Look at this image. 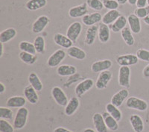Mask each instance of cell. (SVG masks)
<instances>
[{
    "label": "cell",
    "instance_id": "cell-1",
    "mask_svg": "<svg viewBox=\"0 0 149 132\" xmlns=\"http://www.w3.org/2000/svg\"><path fill=\"white\" fill-rule=\"evenodd\" d=\"M29 117V110L22 107L17 110L14 119V127L15 129L20 130L26 125Z\"/></svg>",
    "mask_w": 149,
    "mask_h": 132
},
{
    "label": "cell",
    "instance_id": "cell-2",
    "mask_svg": "<svg viewBox=\"0 0 149 132\" xmlns=\"http://www.w3.org/2000/svg\"><path fill=\"white\" fill-rule=\"evenodd\" d=\"M125 105L127 108L139 110V111H146L148 108V105L145 100L135 96L127 98Z\"/></svg>",
    "mask_w": 149,
    "mask_h": 132
},
{
    "label": "cell",
    "instance_id": "cell-3",
    "mask_svg": "<svg viewBox=\"0 0 149 132\" xmlns=\"http://www.w3.org/2000/svg\"><path fill=\"white\" fill-rule=\"evenodd\" d=\"M130 73L131 70L129 66H120L118 75V82L119 86L128 89L130 87Z\"/></svg>",
    "mask_w": 149,
    "mask_h": 132
},
{
    "label": "cell",
    "instance_id": "cell-4",
    "mask_svg": "<svg viewBox=\"0 0 149 132\" xmlns=\"http://www.w3.org/2000/svg\"><path fill=\"white\" fill-rule=\"evenodd\" d=\"M66 52L63 49H58L53 52L47 60V65L51 68L59 66L61 63L66 58Z\"/></svg>",
    "mask_w": 149,
    "mask_h": 132
},
{
    "label": "cell",
    "instance_id": "cell-5",
    "mask_svg": "<svg viewBox=\"0 0 149 132\" xmlns=\"http://www.w3.org/2000/svg\"><path fill=\"white\" fill-rule=\"evenodd\" d=\"M52 96L53 99L55 101V102L58 104V105L62 107H65L67 105L69 100H68V97L66 96V93H64L62 88L60 87L55 86L52 89Z\"/></svg>",
    "mask_w": 149,
    "mask_h": 132
},
{
    "label": "cell",
    "instance_id": "cell-6",
    "mask_svg": "<svg viewBox=\"0 0 149 132\" xmlns=\"http://www.w3.org/2000/svg\"><path fill=\"white\" fill-rule=\"evenodd\" d=\"M82 24L80 22H74L70 24L66 30V36H67L73 43L78 41V37L81 34Z\"/></svg>",
    "mask_w": 149,
    "mask_h": 132
},
{
    "label": "cell",
    "instance_id": "cell-7",
    "mask_svg": "<svg viewBox=\"0 0 149 132\" xmlns=\"http://www.w3.org/2000/svg\"><path fill=\"white\" fill-rule=\"evenodd\" d=\"M94 86V81L92 78H86L78 83L74 88V93L77 97H82L86 92Z\"/></svg>",
    "mask_w": 149,
    "mask_h": 132
},
{
    "label": "cell",
    "instance_id": "cell-8",
    "mask_svg": "<svg viewBox=\"0 0 149 132\" xmlns=\"http://www.w3.org/2000/svg\"><path fill=\"white\" fill-rule=\"evenodd\" d=\"M112 76H113V75L110 70L104 71L99 73L98 78L95 81V87L98 90H104L105 88H107L110 81H111Z\"/></svg>",
    "mask_w": 149,
    "mask_h": 132
},
{
    "label": "cell",
    "instance_id": "cell-9",
    "mask_svg": "<svg viewBox=\"0 0 149 132\" xmlns=\"http://www.w3.org/2000/svg\"><path fill=\"white\" fill-rule=\"evenodd\" d=\"M139 62L136 54H127L117 57L116 63L121 66H130L136 65Z\"/></svg>",
    "mask_w": 149,
    "mask_h": 132
},
{
    "label": "cell",
    "instance_id": "cell-10",
    "mask_svg": "<svg viewBox=\"0 0 149 132\" xmlns=\"http://www.w3.org/2000/svg\"><path fill=\"white\" fill-rule=\"evenodd\" d=\"M49 22H50V20H49V18L47 16L42 15L39 17L32 24V28H31L32 32L34 34L41 33L49 25Z\"/></svg>",
    "mask_w": 149,
    "mask_h": 132
},
{
    "label": "cell",
    "instance_id": "cell-11",
    "mask_svg": "<svg viewBox=\"0 0 149 132\" xmlns=\"http://www.w3.org/2000/svg\"><path fill=\"white\" fill-rule=\"evenodd\" d=\"M113 63L110 59H104L97 61L93 63L91 65V71L93 73H102L104 71H107L111 68Z\"/></svg>",
    "mask_w": 149,
    "mask_h": 132
},
{
    "label": "cell",
    "instance_id": "cell-12",
    "mask_svg": "<svg viewBox=\"0 0 149 132\" xmlns=\"http://www.w3.org/2000/svg\"><path fill=\"white\" fill-rule=\"evenodd\" d=\"M129 96V91L127 88H123L122 90H120L119 91H118L117 93H116L111 98V102L113 105H114L115 106L121 107L122 105V104L124 103V102L125 101V99H127Z\"/></svg>",
    "mask_w": 149,
    "mask_h": 132
},
{
    "label": "cell",
    "instance_id": "cell-13",
    "mask_svg": "<svg viewBox=\"0 0 149 132\" xmlns=\"http://www.w3.org/2000/svg\"><path fill=\"white\" fill-rule=\"evenodd\" d=\"M88 13V5H86V2L81 4V5L74 6L71 8L69 10V16L71 18H79L83 17Z\"/></svg>",
    "mask_w": 149,
    "mask_h": 132
},
{
    "label": "cell",
    "instance_id": "cell-14",
    "mask_svg": "<svg viewBox=\"0 0 149 132\" xmlns=\"http://www.w3.org/2000/svg\"><path fill=\"white\" fill-rule=\"evenodd\" d=\"M82 22L86 26H93L96 25L102 20V14L98 12H94L92 14H87L84 16L81 19Z\"/></svg>",
    "mask_w": 149,
    "mask_h": 132
},
{
    "label": "cell",
    "instance_id": "cell-15",
    "mask_svg": "<svg viewBox=\"0 0 149 132\" xmlns=\"http://www.w3.org/2000/svg\"><path fill=\"white\" fill-rule=\"evenodd\" d=\"M53 41L56 45L61 46L63 49H69L72 47L74 43L67 36H65L60 33H56L54 34Z\"/></svg>",
    "mask_w": 149,
    "mask_h": 132
},
{
    "label": "cell",
    "instance_id": "cell-16",
    "mask_svg": "<svg viewBox=\"0 0 149 132\" xmlns=\"http://www.w3.org/2000/svg\"><path fill=\"white\" fill-rule=\"evenodd\" d=\"M93 122L97 132H108L104 117L100 113H95L93 116Z\"/></svg>",
    "mask_w": 149,
    "mask_h": 132
},
{
    "label": "cell",
    "instance_id": "cell-17",
    "mask_svg": "<svg viewBox=\"0 0 149 132\" xmlns=\"http://www.w3.org/2000/svg\"><path fill=\"white\" fill-rule=\"evenodd\" d=\"M127 23L129 25V28L134 34H137L140 33V31H142L140 19L136 17L134 14H129L127 17Z\"/></svg>",
    "mask_w": 149,
    "mask_h": 132
},
{
    "label": "cell",
    "instance_id": "cell-18",
    "mask_svg": "<svg viewBox=\"0 0 149 132\" xmlns=\"http://www.w3.org/2000/svg\"><path fill=\"white\" fill-rule=\"evenodd\" d=\"M37 90L31 85H28L24 88V97L28 102L31 105H36L39 101V96L37 94Z\"/></svg>",
    "mask_w": 149,
    "mask_h": 132
},
{
    "label": "cell",
    "instance_id": "cell-19",
    "mask_svg": "<svg viewBox=\"0 0 149 132\" xmlns=\"http://www.w3.org/2000/svg\"><path fill=\"white\" fill-rule=\"evenodd\" d=\"M26 98L21 96H14L8 98L6 105L10 108H20L26 105Z\"/></svg>",
    "mask_w": 149,
    "mask_h": 132
},
{
    "label": "cell",
    "instance_id": "cell-20",
    "mask_svg": "<svg viewBox=\"0 0 149 132\" xmlns=\"http://www.w3.org/2000/svg\"><path fill=\"white\" fill-rule=\"evenodd\" d=\"M98 26L96 25L93 26H90L86 29V34H85L84 43L87 46H92L95 43V39L98 36Z\"/></svg>",
    "mask_w": 149,
    "mask_h": 132
},
{
    "label": "cell",
    "instance_id": "cell-21",
    "mask_svg": "<svg viewBox=\"0 0 149 132\" xmlns=\"http://www.w3.org/2000/svg\"><path fill=\"white\" fill-rule=\"evenodd\" d=\"M79 106L80 101L79 99H78V97H72V98L69 100L67 105L65 106V114H66V116H68V117H71L73 114H75V112L78 110Z\"/></svg>",
    "mask_w": 149,
    "mask_h": 132
},
{
    "label": "cell",
    "instance_id": "cell-22",
    "mask_svg": "<svg viewBox=\"0 0 149 132\" xmlns=\"http://www.w3.org/2000/svg\"><path fill=\"white\" fill-rule=\"evenodd\" d=\"M98 40L102 43H106L110 39V29L106 24L101 23L98 26Z\"/></svg>",
    "mask_w": 149,
    "mask_h": 132
},
{
    "label": "cell",
    "instance_id": "cell-23",
    "mask_svg": "<svg viewBox=\"0 0 149 132\" xmlns=\"http://www.w3.org/2000/svg\"><path fill=\"white\" fill-rule=\"evenodd\" d=\"M129 121L133 130L135 132H142L144 131V122L140 116L133 114L129 118Z\"/></svg>",
    "mask_w": 149,
    "mask_h": 132
},
{
    "label": "cell",
    "instance_id": "cell-24",
    "mask_svg": "<svg viewBox=\"0 0 149 132\" xmlns=\"http://www.w3.org/2000/svg\"><path fill=\"white\" fill-rule=\"evenodd\" d=\"M66 54L70 56V58H74V59L76 60H79V61L84 60L86 57V52L84 51L83 49L74 46L67 49Z\"/></svg>",
    "mask_w": 149,
    "mask_h": 132
},
{
    "label": "cell",
    "instance_id": "cell-25",
    "mask_svg": "<svg viewBox=\"0 0 149 132\" xmlns=\"http://www.w3.org/2000/svg\"><path fill=\"white\" fill-rule=\"evenodd\" d=\"M77 73V69L74 66L68 64L60 65L57 68V73L58 75L62 77L71 76Z\"/></svg>",
    "mask_w": 149,
    "mask_h": 132
},
{
    "label": "cell",
    "instance_id": "cell-26",
    "mask_svg": "<svg viewBox=\"0 0 149 132\" xmlns=\"http://www.w3.org/2000/svg\"><path fill=\"white\" fill-rule=\"evenodd\" d=\"M122 14H120V12L117 10H108L107 13H105L104 15L102 17V23L106 24L107 26L109 25H112L113 23L117 19L119 18Z\"/></svg>",
    "mask_w": 149,
    "mask_h": 132
},
{
    "label": "cell",
    "instance_id": "cell-27",
    "mask_svg": "<svg viewBox=\"0 0 149 132\" xmlns=\"http://www.w3.org/2000/svg\"><path fill=\"white\" fill-rule=\"evenodd\" d=\"M17 31L14 28H8L0 33V43H7L17 36Z\"/></svg>",
    "mask_w": 149,
    "mask_h": 132
},
{
    "label": "cell",
    "instance_id": "cell-28",
    "mask_svg": "<svg viewBox=\"0 0 149 132\" xmlns=\"http://www.w3.org/2000/svg\"><path fill=\"white\" fill-rule=\"evenodd\" d=\"M127 17L125 16L121 15L111 25V30L114 33H118L122 31L127 26Z\"/></svg>",
    "mask_w": 149,
    "mask_h": 132
},
{
    "label": "cell",
    "instance_id": "cell-29",
    "mask_svg": "<svg viewBox=\"0 0 149 132\" xmlns=\"http://www.w3.org/2000/svg\"><path fill=\"white\" fill-rule=\"evenodd\" d=\"M102 116L104 117V122L106 123L107 129L113 131H116L119 129V124H118V121L112 117L109 113L106 112H103L102 113Z\"/></svg>",
    "mask_w": 149,
    "mask_h": 132
},
{
    "label": "cell",
    "instance_id": "cell-30",
    "mask_svg": "<svg viewBox=\"0 0 149 132\" xmlns=\"http://www.w3.org/2000/svg\"><path fill=\"white\" fill-rule=\"evenodd\" d=\"M47 5V0H29L26 3V8L29 10H39L46 7Z\"/></svg>",
    "mask_w": 149,
    "mask_h": 132
},
{
    "label": "cell",
    "instance_id": "cell-31",
    "mask_svg": "<svg viewBox=\"0 0 149 132\" xmlns=\"http://www.w3.org/2000/svg\"><path fill=\"white\" fill-rule=\"evenodd\" d=\"M121 36H122L124 42L125 43V44L127 46H134V43H135V40H134V37L132 34V31H131L130 28L126 26V27L121 31Z\"/></svg>",
    "mask_w": 149,
    "mask_h": 132
},
{
    "label": "cell",
    "instance_id": "cell-32",
    "mask_svg": "<svg viewBox=\"0 0 149 132\" xmlns=\"http://www.w3.org/2000/svg\"><path fill=\"white\" fill-rule=\"evenodd\" d=\"M28 79H29V82L31 86H32L37 92H40L42 90V81L34 72H31L29 74Z\"/></svg>",
    "mask_w": 149,
    "mask_h": 132
},
{
    "label": "cell",
    "instance_id": "cell-33",
    "mask_svg": "<svg viewBox=\"0 0 149 132\" xmlns=\"http://www.w3.org/2000/svg\"><path fill=\"white\" fill-rule=\"evenodd\" d=\"M105 108H106V111H107V113H109V114H110L112 117H113L114 119H116L118 122L122 120V111L119 110L118 107L115 106V105H113V104L110 102V103H108L106 105Z\"/></svg>",
    "mask_w": 149,
    "mask_h": 132
},
{
    "label": "cell",
    "instance_id": "cell-34",
    "mask_svg": "<svg viewBox=\"0 0 149 132\" xmlns=\"http://www.w3.org/2000/svg\"><path fill=\"white\" fill-rule=\"evenodd\" d=\"M19 58L22 61V62L28 65L34 64L37 60V56L36 54L25 52H20L19 53Z\"/></svg>",
    "mask_w": 149,
    "mask_h": 132
},
{
    "label": "cell",
    "instance_id": "cell-35",
    "mask_svg": "<svg viewBox=\"0 0 149 132\" xmlns=\"http://www.w3.org/2000/svg\"><path fill=\"white\" fill-rule=\"evenodd\" d=\"M34 45L35 47L37 53L39 54H43L46 50V41H45L44 37L42 36H37L34 39Z\"/></svg>",
    "mask_w": 149,
    "mask_h": 132
},
{
    "label": "cell",
    "instance_id": "cell-36",
    "mask_svg": "<svg viewBox=\"0 0 149 132\" xmlns=\"http://www.w3.org/2000/svg\"><path fill=\"white\" fill-rule=\"evenodd\" d=\"M19 49H20L21 52H25L33 54H36L37 53L34 43L28 41H21L19 44Z\"/></svg>",
    "mask_w": 149,
    "mask_h": 132
},
{
    "label": "cell",
    "instance_id": "cell-37",
    "mask_svg": "<svg viewBox=\"0 0 149 132\" xmlns=\"http://www.w3.org/2000/svg\"><path fill=\"white\" fill-rule=\"evenodd\" d=\"M86 3L90 8L96 11L102 10L104 8L102 0H86Z\"/></svg>",
    "mask_w": 149,
    "mask_h": 132
},
{
    "label": "cell",
    "instance_id": "cell-38",
    "mask_svg": "<svg viewBox=\"0 0 149 132\" xmlns=\"http://www.w3.org/2000/svg\"><path fill=\"white\" fill-rule=\"evenodd\" d=\"M13 111L10 108L6 107H0V119H11L13 117Z\"/></svg>",
    "mask_w": 149,
    "mask_h": 132
},
{
    "label": "cell",
    "instance_id": "cell-39",
    "mask_svg": "<svg viewBox=\"0 0 149 132\" xmlns=\"http://www.w3.org/2000/svg\"><path fill=\"white\" fill-rule=\"evenodd\" d=\"M0 132H14V125L6 119H0Z\"/></svg>",
    "mask_w": 149,
    "mask_h": 132
},
{
    "label": "cell",
    "instance_id": "cell-40",
    "mask_svg": "<svg viewBox=\"0 0 149 132\" xmlns=\"http://www.w3.org/2000/svg\"><path fill=\"white\" fill-rule=\"evenodd\" d=\"M104 7L109 10H117L119 7V2L117 0H102Z\"/></svg>",
    "mask_w": 149,
    "mask_h": 132
},
{
    "label": "cell",
    "instance_id": "cell-41",
    "mask_svg": "<svg viewBox=\"0 0 149 132\" xmlns=\"http://www.w3.org/2000/svg\"><path fill=\"white\" fill-rule=\"evenodd\" d=\"M134 14L139 19H144L149 14V6L147 5L144 8H137L134 10Z\"/></svg>",
    "mask_w": 149,
    "mask_h": 132
},
{
    "label": "cell",
    "instance_id": "cell-42",
    "mask_svg": "<svg viewBox=\"0 0 149 132\" xmlns=\"http://www.w3.org/2000/svg\"><path fill=\"white\" fill-rule=\"evenodd\" d=\"M136 56L140 61L149 62V50L146 49H139L136 51Z\"/></svg>",
    "mask_w": 149,
    "mask_h": 132
},
{
    "label": "cell",
    "instance_id": "cell-43",
    "mask_svg": "<svg viewBox=\"0 0 149 132\" xmlns=\"http://www.w3.org/2000/svg\"><path fill=\"white\" fill-rule=\"evenodd\" d=\"M148 5V2L147 0H137V2H136V7L137 8H144L146 7Z\"/></svg>",
    "mask_w": 149,
    "mask_h": 132
},
{
    "label": "cell",
    "instance_id": "cell-44",
    "mask_svg": "<svg viewBox=\"0 0 149 132\" xmlns=\"http://www.w3.org/2000/svg\"><path fill=\"white\" fill-rule=\"evenodd\" d=\"M142 75L146 78H149V64L143 69L142 70Z\"/></svg>",
    "mask_w": 149,
    "mask_h": 132
},
{
    "label": "cell",
    "instance_id": "cell-45",
    "mask_svg": "<svg viewBox=\"0 0 149 132\" xmlns=\"http://www.w3.org/2000/svg\"><path fill=\"white\" fill-rule=\"evenodd\" d=\"M53 132H73L72 131L69 130V129H66V128H63V127H58L56 128L54 130Z\"/></svg>",
    "mask_w": 149,
    "mask_h": 132
},
{
    "label": "cell",
    "instance_id": "cell-46",
    "mask_svg": "<svg viewBox=\"0 0 149 132\" xmlns=\"http://www.w3.org/2000/svg\"><path fill=\"white\" fill-rule=\"evenodd\" d=\"M6 90V87L4 85L2 82H0V94H2L4 93Z\"/></svg>",
    "mask_w": 149,
    "mask_h": 132
},
{
    "label": "cell",
    "instance_id": "cell-47",
    "mask_svg": "<svg viewBox=\"0 0 149 132\" xmlns=\"http://www.w3.org/2000/svg\"><path fill=\"white\" fill-rule=\"evenodd\" d=\"M136 2H137V0H128V1H127L129 5H136Z\"/></svg>",
    "mask_w": 149,
    "mask_h": 132
},
{
    "label": "cell",
    "instance_id": "cell-48",
    "mask_svg": "<svg viewBox=\"0 0 149 132\" xmlns=\"http://www.w3.org/2000/svg\"><path fill=\"white\" fill-rule=\"evenodd\" d=\"M127 1H128V0H117V2H119V5H125V4L127 2Z\"/></svg>",
    "mask_w": 149,
    "mask_h": 132
},
{
    "label": "cell",
    "instance_id": "cell-49",
    "mask_svg": "<svg viewBox=\"0 0 149 132\" xmlns=\"http://www.w3.org/2000/svg\"><path fill=\"white\" fill-rule=\"evenodd\" d=\"M83 132H97V131L95 130H94V129H90V128H87V129H85L84 130Z\"/></svg>",
    "mask_w": 149,
    "mask_h": 132
},
{
    "label": "cell",
    "instance_id": "cell-50",
    "mask_svg": "<svg viewBox=\"0 0 149 132\" xmlns=\"http://www.w3.org/2000/svg\"><path fill=\"white\" fill-rule=\"evenodd\" d=\"M143 21H144V22L146 24V25L149 26V14L146 17V18L143 19Z\"/></svg>",
    "mask_w": 149,
    "mask_h": 132
},
{
    "label": "cell",
    "instance_id": "cell-51",
    "mask_svg": "<svg viewBox=\"0 0 149 132\" xmlns=\"http://www.w3.org/2000/svg\"><path fill=\"white\" fill-rule=\"evenodd\" d=\"M1 43V53H0V57L2 58L4 53V46H3L4 43Z\"/></svg>",
    "mask_w": 149,
    "mask_h": 132
},
{
    "label": "cell",
    "instance_id": "cell-52",
    "mask_svg": "<svg viewBox=\"0 0 149 132\" xmlns=\"http://www.w3.org/2000/svg\"><path fill=\"white\" fill-rule=\"evenodd\" d=\"M147 2H148V5L149 6V0H147Z\"/></svg>",
    "mask_w": 149,
    "mask_h": 132
}]
</instances>
